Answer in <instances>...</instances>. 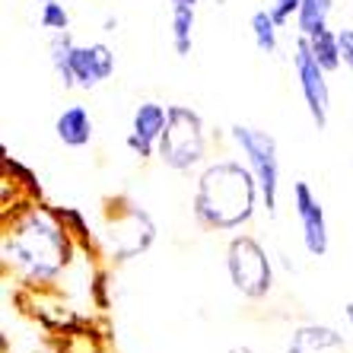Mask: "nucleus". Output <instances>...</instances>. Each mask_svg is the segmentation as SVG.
<instances>
[{
    "label": "nucleus",
    "instance_id": "nucleus-1",
    "mask_svg": "<svg viewBox=\"0 0 353 353\" xmlns=\"http://www.w3.org/2000/svg\"><path fill=\"white\" fill-rule=\"evenodd\" d=\"M77 239L64 226L54 207L23 204L7 216L3 230V261L13 264L26 287H45L74 261Z\"/></svg>",
    "mask_w": 353,
    "mask_h": 353
},
{
    "label": "nucleus",
    "instance_id": "nucleus-2",
    "mask_svg": "<svg viewBox=\"0 0 353 353\" xmlns=\"http://www.w3.org/2000/svg\"><path fill=\"white\" fill-rule=\"evenodd\" d=\"M258 197H261V188H258L255 172L236 159H220L197 175L191 210L204 230L232 232L255 216Z\"/></svg>",
    "mask_w": 353,
    "mask_h": 353
},
{
    "label": "nucleus",
    "instance_id": "nucleus-3",
    "mask_svg": "<svg viewBox=\"0 0 353 353\" xmlns=\"http://www.w3.org/2000/svg\"><path fill=\"white\" fill-rule=\"evenodd\" d=\"M102 220L105 223H102L99 239L105 245V255L115 261H131L157 242V223L128 197H108Z\"/></svg>",
    "mask_w": 353,
    "mask_h": 353
},
{
    "label": "nucleus",
    "instance_id": "nucleus-4",
    "mask_svg": "<svg viewBox=\"0 0 353 353\" xmlns=\"http://www.w3.org/2000/svg\"><path fill=\"white\" fill-rule=\"evenodd\" d=\"M204 153H207L204 118L188 105H169V118H165L157 157L175 172H188V169L204 163Z\"/></svg>",
    "mask_w": 353,
    "mask_h": 353
},
{
    "label": "nucleus",
    "instance_id": "nucleus-5",
    "mask_svg": "<svg viewBox=\"0 0 353 353\" xmlns=\"http://www.w3.org/2000/svg\"><path fill=\"white\" fill-rule=\"evenodd\" d=\"M230 137L242 150L245 165L255 172L258 188H261V204L268 214H277V191H280V157H277V140L268 131H258L252 124H232Z\"/></svg>",
    "mask_w": 353,
    "mask_h": 353
},
{
    "label": "nucleus",
    "instance_id": "nucleus-6",
    "mask_svg": "<svg viewBox=\"0 0 353 353\" xmlns=\"http://www.w3.org/2000/svg\"><path fill=\"white\" fill-rule=\"evenodd\" d=\"M226 271H230V283L245 299H264L274 287L271 255L252 236L230 239V245H226Z\"/></svg>",
    "mask_w": 353,
    "mask_h": 353
},
{
    "label": "nucleus",
    "instance_id": "nucleus-7",
    "mask_svg": "<svg viewBox=\"0 0 353 353\" xmlns=\"http://www.w3.org/2000/svg\"><path fill=\"white\" fill-rule=\"evenodd\" d=\"M293 70L299 77V92L305 99V108L312 115V124L319 131L328 128V112H331V92H328V70L315 61L312 48H309V39L299 35L293 45Z\"/></svg>",
    "mask_w": 353,
    "mask_h": 353
},
{
    "label": "nucleus",
    "instance_id": "nucleus-8",
    "mask_svg": "<svg viewBox=\"0 0 353 353\" xmlns=\"http://www.w3.org/2000/svg\"><path fill=\"white\" fill-rule=\"evenodd\" d=\"M293 207L296 216H299V226H303V245L312 258H325L328 255V220H325V210H321V201L312 194V188L305 181H296L293 185Z\"/></svg>",
    "mask_w": 353,
    "mask_h": 353
},
{
    "label": "nucleus",
    "instance_id": "nucleus-9",
    "mask_svg": "<svg viewBox=\"0 0 353 353\" xmlns=\"http://www.w3.org/2000/svg\"><path fill=\"white\" fill-rule=\"evenodd\" d=\"M165 118H169V105L159 102H140L131 121V134H128V147L134 157L150 159L159 153V137H163Z\"/></svg>",
    "mask_w": 353,
    "mask_h": 353
},
{
    "label": "nucleus",
    "instance_id": "nucleus-10",
    "mask_svg": "<svg viewBox=\"0 0 353 353\" xmlns=\"http://www.w3.org/2000/svg\"><path fill=\"white\" fill-rule=\"evenodd\" d=\"M287 353H347V344L328 325H299L290 334Z\"/></svg>",
    "mask_w": 353,
    "mask_h": 353
},
{
    "label": "nucleus",
    "instance_id": "nucleus-11",
    "mask_svg": "<svg viewBox=\"0 0 353 353\" xmlns=\"http://www.w3.org/2000/svg\"><path fill=\"white\" fill-rule=\"evenodd\" d=\"M54 134L64 147H86L92 140V115L86 112V105H67L54 121Z\"/></svg>",
    "mask_w": 353,
    "mask_h": 353
},
{
    "label": "nucleus",
    "instance_id": "nucleus-12",
    "mask_svg": "<svg viewBox=\"0 0 353 353\" xmlns=\"http://www.w3.org/2000/svg\"><path fill=\"white\" fill-rule=\"evenodd\" d=\"M74 48H77V41H74V35H70V29H67V32H51V41H48L51 67H54L58 80L64 83V90H74V74H70Z\"/></svg>",
    "mask_w": 353,
    "mask_h": 353
},
{
    "label": "nucleus",
    "instance_id": "nucleus-13",
    "mask_svg": "<svg viewBox=\"0 0 353 353\" xmlns=\"http://www.w3.org/2000/svg\"><path fill=\"white\" fill-rule=\"evenodd\" d=\"M331 10H334V0H303V7L296 13V29L299 35H315L321 29H328Z\"/></svg>",
    "mask_w": 353,
    "mask_h": 353
},
{
    "label": "nucleus",
    "instance_id": "nucleus-14",
    "mask_svg": "<svg viewBox=\"0 0 353 353\" xmlns=\"http://www.w3.org/2000/svg\"><path fill=\"white\" fill-rule=\"evenodd\" d=\"M309 48H312L315 61H319L328 74H334L337 67L344 64V58H341V41H337L334 29H321V32L309 35Z\"/></svg>",
    "mask_w": 353,
    "mask_h": 353
},
{
    "label": "nucleus",
    "instance_id": "nucleus-15",
    "mask_svg": "<svg viewBox=\"0 0 353 353\" xmlns=\"http://www.w3.org/2000/svg\"><path fill=\"white\" fill-rule=\"evenodd\" d=\"M194 41V7H172V48L179 58L191 54Z\"/></svg>",
    "mask_w": 353,
    "mask_h": 353
},
{
    "label": "nucleus",
    "instance_id": "nucleus-16",
    "mask_svg": "<svg viewBox=\"0 0 353 353\" xmlns=\"http://www.w3.org/2000/svg\"><path fill=\"white\" fill-rule=\"evenodd\" d=\"M252 39H255L258 51H264V54H274L277 51V19L271 17V10H255L252 13Z\"/></svg>",
    "mask_w": 353,
    "mask_h": 353
},
{
    "label": "nucleus",
    "instance_id": "nucleus-17",
    "mask_svg": "<svg viewBox=\"0 0 353 353\" xmlns=\"http://www.w3.org/2000/svg\"><path fill=\"white\" fill-rule=\"evenodd\" d=\"M54 214L64 220V226L70 230V236L77 239V245L86 248V252H96V236H92L90 223H86V216H83V210H77V207H54Z\"/></svg>",
    "mask_w": 353,
    "mask_h": 353
},
{
    "label": "nucleus",
    "instance_id": "nucleus-18",
    "mask_svg": "<svg viewBox=\"0 0 353 353\" xmlns=\"http://www.w3.org/2000/svg\"><path fill=\"white\" fill-rule=\"evenodd\" d=\"M70 74H74V86H77V90H92V86H99L96 70H92L90 45H77V48H74V61H70Z\"/></svg>",
    "mask_w": 353,
    "mask_h": 353
},
{
    "label": "nucleus",
    "instance_id": "nucleus-19",
    "mask_svg": "<svg viewBox=\"0 0 353 353\" xmlns=\"http://www.w3.org/2000/svg\"><path fill=\"white\" fill-rule=\"evenodd\" d=\"M39 23H41V29H48V32H67V29H70V13H67L64 3L48 0V3H41V10H39Z\"/></svg>",
    "mask_w": 353,
    "mask_h": 353
},
{
    "label": "nucleus",
    "instance_id": "nucleus-20",
    "mask_svg": "<svg viewBox=\"0 0 353 353\" xmlns=\"http://www.w3.org/2000/svg\"><path fill=\"white\" fill-rule=\"evenodd\" d=\"M90 54H92V70H96V80L105 83L108 77L115 74V51L108 48L105 41H96V45H90Z\"/></svg>",
    "mask_w": 353,
    "mask_h": 353
},
{
    "label": "nucleus",
    "instance_id": "nucleus-21",
    "mask_svg": "<svg viewBox=\"0 0 353 353\" xmlns=\"http://www.w3.org/2000/svg\"><path fill=\"white\" fill-rule=\"evenodd\" d=\"M90 303L96 305L99 312H108L112 309V296H108V271L105 268H96L90 277Z\"/></svg>",
    "mask_w": 353,
    "mask_h": 353
},
{
    "label": "nucleus",
    "instance_id": "nucleus-22",
    "mask_svg": "<svg viewBox=\"0 0 353 353\" xmlns=\"http://www.w3.org/2000/svg\"><path fill=\"white\" fill-rule=\"evenodd\" d=\"M3 169H7V175H13V181H19L23 188L32 191V197H41V188H39V181H35L32 169H26L23 163H17V159L7 157V153H3Z\"/></svg>",
    "mask_w": 353,
    "mask_h": 353
},
{
    "label": "nucleus",
    "instance_id": "nucleus-23",
    "mask_svg": "<svg viewBox=\"0 0 353 353\" xmlns=\"http://www.w3.org/2000/svg\"><path fill=\"white\" fill-rule=\"evenodd\" d=\"M299 7H303V0H274L268 10H271V17L277 19V26H287L290 19L299 13Z\"/></svg>",
    "mask_w": 353,
    "mask_h": 353
},
{
    "label": "nucleus",
    "instance_id": "nucleus-24",
    "mask_svg": "<svg viewBox=\"0 0 353 353\" xmlns=\"http://www.w3.org/2000/svg\"><path fill=\"white\" fill-rule=\"evenodd\" d=\"M337 41H341V58H344V64L353 70V29H341Z\"/></svg>",
    "mask_w": 353,
    "mask_h": 353
},
{
    "label": "nucleus",
    "instance_id": "nucleus-25",
    "mask_svg": "<svg viewBox=\"0 0 353 353\" xmlns=\"http://www.w3.org/2000/svg\"><path fill=\"white\" fill-rule=\"evenodd\" d=\"M197 0H172V7H194Z\"/></svg>",
    "mask_w": 353,
    "mask_h": 353
},
{
    "label": "nucleus",
    "instance_id": "nucleus-26",
    "mask_svg": "<svg viewBox=\"0 0 353 353\" xmlns=\"http://www.w3.org/2000/svg\"><path fill=\"white\" fill-rule=\"evenodd\" d=\"M344 315H347V321H350V328H353V303L344 305Z\"/></svg>",
    "mask_w": 353,
    "mask_h": 353
},
{
    "label": "nucleus",
    "instance_id": "nucleus-27",
    "mask_svg": "<svg viewBox=\"0 0 353 353\" xmlns=\"http://www.w3.org/2000/svg\"><path fill=\"white\" fill-rule=\"evenodd\" d=\"M115 26H118V19L108 17V19H105V32H115Z\"/></svg>",
    "mask_w": 353,
    "mask_h": 353
},
{
    "label": "nucleus",
    "instance_id": "nucleus-28",
    "mask_svg": "<svg viewBox=\"0 0 353 353\" xmlns=\"http://www.w3.org/2000/svg\"><path fill=\"white\" fill-rule=\"evenodd\" d=\"M232 353H255V350H248V347H239V350H232Z\"/></svg>",
    "mask_w": 353,
    "mask_h": 353
},
{
    "label": "nucleus",
    "instance_id": "nucleus-29",
    "mask_svg": "<svg viewBox=\"0 0 353 353\" xmlns=\"http://www.w3.org/2000/svg\"><path fill=\"white\" fill-rule=\"evenodd\" d=\"M35 3H48V0H35Z\"/></svg>",
    "mask_w": 353,
    "mask_h": 353
}]
</instances>
